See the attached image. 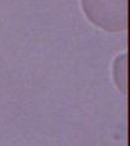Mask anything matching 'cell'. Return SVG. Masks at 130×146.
<instances>
[{
  "label": "cell",
  "instance_id": "cell-2",
  "mask_svg": "<svg viewBox=\"0 0 130 146\" xmlns=\"http://www.w3.org/2000/svg\"><path fill=\"white\" fill-rule=\"evenodd\" d=\"M127 54L118 55L112 67V76L114 83L122 94L127 93Z\"/></svg>",
  "mask_w": 130,
  "mask_h": 146
},
{
  "label": "cell",
  "instance_id": "cell-1",
  "mask_svg": "<svg viewBox=\"0 0 130 146\" xmlns=\"http://www.w3.org/2000/svg\"><path fill=\"white\" fill-rule=\"evenodd\" d=\"M84 15L94 26L108 33L127 29V0H80Z\"/></svg>",
  "mask_w": 130,
  "mask_h": 146
}]
</instances>
